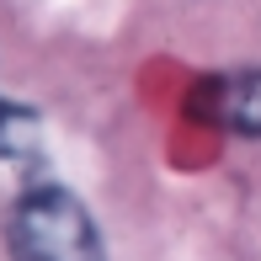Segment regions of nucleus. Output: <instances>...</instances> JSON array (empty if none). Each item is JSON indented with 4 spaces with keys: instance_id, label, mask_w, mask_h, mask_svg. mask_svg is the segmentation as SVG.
Wrapping results in <instances>:
<instances>
[{
    "instance_id": "obj_3",
    "label": "nucleus",
    "mask_w": 261,
    "mask_h": 261,
    "mask_svg": "<svg viewBox=\"0 0 261 261\" xmlns=\"http://www.w3.org/2000/svg\"><path fill=\"white\" fill-rule=\"evenodd\" d=\"M27 128H32V112H21V107L0 101V155H16L21 139H27Z\"/></svg>"
},
{
    "instance_id": "obj_2",
    "label": "nucleus",
    "mask_w": 261,
    "mask_h": 261,
    "mask_svg": "<svg viewBox=\"0 0 261 261\" xmlns=\"http://www.w3.org/2000/svg\"><path fill=\"white\" fill-rule=\"evenodd\" d=\"M192 107L208 117V123L229 128V134L261 139V69H234V75L203 80Z\"/></svg>"
},
{
    "instance_id": "obj_1",
    "label": "nucleus",
    "mask_w": 261,
    "mask_h": 261,
    "mask_svg": "<svg viewBox=\"0 0 261 261\" xmlns=\"http://www.w3.org/2000/svg\"><path fill=\"white\" fill-rule=\"evenodd\" d=\"M6 245L16 261H107L91 213L64 187H38L16 197L6 219Z\"/></svg>"
}]
</instances>
